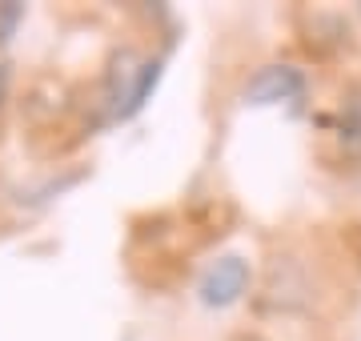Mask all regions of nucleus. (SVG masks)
<instances>
[{"label":"nucleus","instance_id":"nucleus-4","mask_svg":"<svg viewBox=\"0 0 361 341\" xmlns=\"http://www.w3.org/2000/svg\"><path fill=\"white\" fill-rule=\"evenodd\" d=\"M337 141L349 157L361 161V85L345 92L341 101V113H337Z\"/></svg>","mask_w":361,"mask_h":341},{"label":"nucleus","instance_id":"nucleus-5","mask_svg":"<svg viewBox=\"0 0 361 341\" xmlns=\"http://www.w3.org/2000/svg\"><path fill=\"white\" fill-rule=\"evenodd\" d=\"M20 16H25V8L20 4H0V44H8V37L16 32V25H20Z\"/></svg>","mask_w":361,"mask_h":341},{"label":"nucleus","instance_id":"nucleus-3","mask_svg":"<svg viewBox=\"0 0 361 341\" xmlns=\"http://www.w3.org/2000/svg\"><path fill=\"white\" fill-rule=\"evenodd\" d=\"M301 97H305V77L293 65H265L245 85L249 105H301Z\"/></svg>","mask_w":361,"mask_h":341},{"label":"nucleus","instance_id":"nucleus-1","mask_svg":"<svg viewBox=\"0 0 361 341\" xmlns=\"http://www.w3.org/2000/svg\"><path fill=\"white\" fill-rule=\"evenodd\" d=\"M157 77H161V61L121 49L113 56L109 77H104V113H109V120H129L133 113H141L149 92L157 89Z\"/></svg>","mask_w":361,"mask_h":341},{"label":"nucleus","instance_id":"nucleus-6","mask_svg":"<svg viewBox=\"0 0 361 341\" xmlns=\"http://www.w3.org/2000/svg\"><path fill=\"white\" fill-rule=\"evenodd\" d=\"M8 80H13V68L0 61V108H4V101H8Z\"/></svg>","mask_w":361,"mask_h":341},{"label":"nucleus","instance_id":"nucleus-2","mask_svg":"<svg viewBox=\"0 0 361 341\" xmlns=\"http://www.w3.org/2000/svg\"><path fill=\"white\" fill-rule=\"evenodd\" d=\"M249 289V261L237 257V253H225L209 265L201 281H197V293L209 309H229L233 302H241Z\"/></svg>","mask_w":361,"mask_h":341}]
</instances>
